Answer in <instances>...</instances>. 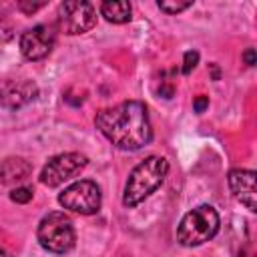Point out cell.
Segmentation results:
<instances>
[{"instance_id":"obj_1","label":"cell","mask_w":257,"mask_h":257,"mask_svg":"<svg viewBox=\"0 0 257 257\" xmlns=\"http://www.w3.org/2000/svg\"><path fill=\"white\" fill-rule=\"evenodd\" d=\"M96 128L122 151H139L153 141V126L147 106L139 100H122L102 108L94 118Z\"/></svg>"},{"instance_id":"obj_2","label":"cell","mask_w":257,"mask_h":257,"mask_svg":"<svg viewBox=\"0 0 257 257\" xmlns=\"http://www.w3.org/2000/svg\"><path fill=\"white\" fill-rule=\"evenodd\" d=\"M167 173H169V163L163 157L151 155L145 161H141L128 173V179L122 191V205L131 209L143 203L149 195H153L163 185Z\"/></svg>"},{"instance_id":"obj_3","label":"cell","mask_w":257,"mask_h":257,"mask_svg":"<svg viewBox=\"0 0 257 257\" xmlns=\"http://www.w3.org/2000/svg\"><path fill=\"white\" fill-rule=\"evenodd\" d=\"M221 219L211 205H199L185 213L177 227V241L185 247H197L213 239L219 231Z\"/></svg>"},{"instance_id":"obj_4","label":"cell","mask_w":257,"mask_h":257,"mask_svg":"<svg viewBox=\"0 0 257 257\" xmlns=\"http://www.w3.org/2000/svg\"><path fill=\"white\" fill-rule=\"evenodd\" d=\"M36 237H38V243L46 251L56 253V255L68 253L76 243V233H74L72 221L68 215H64L60 211H52L40 219Z\"/></svg>"},{"instance_id":"obj_5","label":"cell","mask_w":257,"mask_h":257,"mask_svg":"<svg viewBox=\"0 0 257 257\" xmlns=\"http://www.w3.org/2000/svg\"><path fill=\"white\" fill-rule=\"evenodd\" d=\"M58 203L68 211H74L80 215H92L100 209L102 195H100V189L94 181L82 179V181L68 185L58 195Z\"/></svg>"},{"instance_id":"obj_6","label":"cell","mask_w":257,"mask_h":257,"mask_svg":"<svg viewBox=\"0 0 257 257\" xmlns=\"http://www.w3.org/2000/svg\"><path fill=\"white\" fill-rule=\"evenodd\" d=\"M56 24L68 36L84 34L96 24V8L90 2H80V0L62 2L58 6Z\"/></svg>"},{"instance_id":"obj_7","label":"cell","mask_w":257,"mask_h":257,"mask_svg":"<svg viewBox=\"0 0 257 257\" xmlns=\"http://www.w3.org/2000/svg\"><path fill=\"white\" fill-rule=\"evenodd\" d=\"M88 163V159L80 153H62L52 157L42 173H40V183L46 187H58L62 183H66L68 179H72L80 169H84Z\"/></svg>"},{"instance_id":"obj_8","label":"cell","mask_w":257,"mask_h":257,"mask_svg":"<svg viewBox=\"0 0 257 257\" xmlns=\"http://www.w3.org/2000/svg\"><path fill=\"white\" fill-rule=\"evenodd\" d=\"M56 44V28L52 24H36L22 32L20 52L26 60L46 58Z\"/></svg>"},{"instance_id":"obj_9","label":"cell","mask_w":257,"mask_h":257,"mask_svg":"<svg viewBox=\"0 0 257 257\" xmlns=\"http://www.w3.org/2000/svg\"><path fill=\"white\" fill-rule=\"evenodd\" d=\"M229 189L233 193V197L245 205L249 211H257V191H255V171L249 169H233L229 171Z\"/></svg>"},{"instance_id":"obj_10","label":"cell","mask_w":257,"mask_h":257,"mask_svg":"<svg viewBox=\"0 0 257 257\" xmlns=\"http://www.w3.org/2000/svg\"><path fill=\"white\" fill-rule=\"evenodd\" d=\"M38 88L30 80H4L0 82V106L4 108H20L34 100Z\"/></svg>"},{"instance_id":"obj_11","label":"cell","mask_w":257,"mask_h":257,"mask_svg":"<svg viewBox=\"0 0 257 257\" xmlns=\"http://www.w3.org/2000/svg\"><path fill=\"white\" fill-rule=\"evenodd\" d=\"M131 4L128 2H102L100 4V14L112 22V24H124L131 20Z\"/></svg>"},{"instance_id":"obj_12","label":"cell","mask_w":257,"mask_h":257,"mask_svg":"<svg viewBox=\"0 0 257 257\" xmlns=\"http://www.w3.org/2000/svg\"><path fill=\"white\" fill-rule=\"evenodd\" d=\"M30 173V165L22 159H6L0 161V179L4 183L8 181H20Z\"/></svg>"},{"instance_id":"obj_13","label":"cell","mask_w":257,"mask_h":257,"mask_svg":"<svg viewBox=\"0 0 257 257\" xmlns=\"http://www.w3.org/2000/svg\"><path fill=\"white\" fill-rule=\"evenodd\" d=\"M189 6H193V2H159V8L167 14H177V12H183L187 10Z\"/></svg>"},{"instance_id":"obj_14","label":"cell","mask_w":257,"mask_h":257,"mask_svg":"<svg viewBox=\"0 0 257 257\" xmlns=\"http://www.w3.org/2000/svg\"><path fill=\"white\" fill-rule=\"evenodd\" d=\"M197 62H199V52H195V50H189V52H185V60H183V72L185 74H189L195 66H197Z\"/></svg>"},{"instance_id":"obj_15","label":"cell","mask_w":257,"mask_h":257,"mask_svg":"<svg viewBox=\"0 0 257 257\" xmlns=\"http://www.w3.org/2000/svg\"><path fill=\"white\" fill-rule=\"evenodd\" d=\"M10 199H12V201H16V203H28V201L32 199V191H30V189H26V187L14 189V191L10 193Z\"/></svg>"},{"instance_id":"obj_16","label":"cell","mask_w":257,"mask_h":257,"mask_svg":"<svg viewBox=\"0 0 257 257\" xmlns=\"http://www.w3.org/2000/svg\"><path fill=\"white\" fill-rule=\"evenodd\" d=\"M207 104H209V98H207V96H199V98L193 102V106H195L197 112H203V110L207 108Z\"/></svg>"},{"instance_id":"obj_17","label":"cell","mask_w":257,"mask_h":257,"mask_svg":"<svg viewBox=\"0 0 257 257\" xmlns=\"http://www.w3.org/2000/svg\"><path fill=\"white\" fill-rule=\"evenodd\" d=\"M44 4H26V2H18V8L20 10H24V12H34V10H38V8H42Z\"/></svg>"},{"instance_id":"obj_18","label":"cell","mask_w":257,"mask_h":257,"mask_svg":"<svg viewBox=\"0 0 257 257\" xmlns=\"http://www.w3.org/2000/svg\"><path fill=\"white\" fill-rule=\"evenodd\" d=\"M243 58L247 60L249 66H253V64H255V50H253V48H247L245 54H243Z\"/></svg>"},{"instance_id":"obj_19","label":"cell","mask_w":257,"mask_h":257,"mask_svg":"<svg viewBox=\"0 0 257 257\" xmlns=\"http://www.w3.org/2000/svg\"><path fill=\"white\" fill-rule=\"evenodd\" d=\"M0 257H10V253H6L4 249H0Z\"/></svg>"}]
</instances>
